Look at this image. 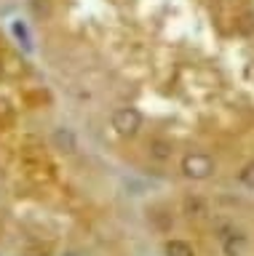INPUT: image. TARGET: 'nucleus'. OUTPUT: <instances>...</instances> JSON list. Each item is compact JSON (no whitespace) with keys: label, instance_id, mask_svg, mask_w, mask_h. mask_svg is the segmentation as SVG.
Listing matches in <instances>:
<instances>
[{"label":"nucleus","instance_id":"obj_3","mask_svg":"<svg viewBox=\"0 0 254 256\" xmlns=\"http://www.w3.org/2000/svg\"><path fill=\"white\" fill-rule=\"evenodd\" d=\"M174 192L142 214L163 256H254V195Z\"/></svg>","mask_w":254,"mask_h":256},{"label":"nucleus","instance_id":"obj_1","mask_svg":"<svg viewBox=\"0 0 254 256\" xmlns=\"http://www.w3.org/2000/svg\"><path fill=\"white\" fill-rule=\"evenodd\" d=\"M41 67L121 171L254 195L249 0H27Z\"/></svg>","mask_w":254,"mask_h":256},{"label":"nucleus","instance_id":"obj_2","mask_svg":"<svg viewBox=\"0 0 254 256\" xmlns=\"http://www.w3.org/2000/svg\"><path fill=\"white\" fill-rule=\"evenodd\" d=\"M145 235L121 168L0 32V256H142Z\"/></svg>","mask_w":254,"mask_h":256}]
</instances>
